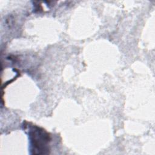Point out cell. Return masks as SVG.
Wrapping results in <instances>:
<instances>
[{"mask_svg": "<svg viewBox=\"0 0 155 155\" xmlns=\"http://www.w3.org/2000/svg\"><path fill=\"white\" fill-rule=\"evenodd\" d=\"M28 136L33 154H42L48 153L50 137L45 131L33 125L30 127Z\"/></svg>", "mask_w": 155, "mask_h": 155, "instance_id": "cell-1", "label": "cell"}]
</instances>
